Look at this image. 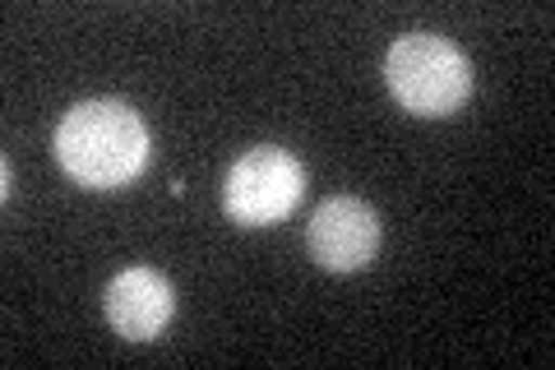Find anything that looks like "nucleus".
Segmentation results:
<instances>
[{
  "mask_svg": "<svg viewBox=\"0 0 555 370\" xmlns=\"http://www.w3.org/2000/svg\"><path fill=\"white\" fill-rule=\"evenodd\" d=\"M56 157L79 186L116 190L149 163V130L134 107L116 98H93L69 107L56 126Z\"/></svg>",
  "mask_w": 555,
  "mask_h": 370,
  "instance_id": "obj_1",
  "label": "nucleus"
},
{
  "mask_svg": "<svg viewBox=\"0 0 555 370\" xmlns=\"http://www.w3.org/2000/svg\"><path fill=\"white\" fill-rule=\"evenodd\" d=\"M389 93L416 116H449L473 93V61L440 33H408L385 56Z\"/></svg>",
  "mask_w": 555,
  "mask_h": 370,
  "instance_id": "obj_2",
  "label": "nucleus"
},
{
  "mask_svg": "<svg viewBox=\"0 0 555 370\" xmlns=\"http://www.w3.org/2000/svg\"><path fill=\"white\" fill-rule=\"evenodd\" d=\"M301 163L292 157L287 149H273V144H259L250 153H241L232 171H228V186H222V200H228V214L241 227H269L278 218H287L301 200Z\"/></svg>",
  "mask_w": 555,
  "mask_h": 370,
  "instance_id": "obj_3",
  "label": "nucleus"
},
{
  "mask_svg": "<svg viewBox=\"0 0 555 370\" xmlns=\"http://www.w3.org/2000/svg\"><path fill=\"white\" fill-rule=\"evenodd\" d=\"M306 245L328 273H357L366 269L379 251V218L371 204L352 195H334L315 208L306 227Z\"/></svg>",
  "mask_w": 555,
  "mask_h": 370,
  "instance_id": "obj_4",
  "label": "nucleus"
},
{
  "mask_svg": "<svg viewBox=\"0 0 555 370\" xmlns=\"http://www.w3.org/2000/svg\"><path fill=\"white\" fill-rule=\"evenodd\" d=\"M171 310H177V288L158 269H126L107 283V320L130 343L158 339Z\"/></svg>",
  "mask_w": 555,
  "mask_h": 370,
  "instance_id": "obj_5",
  "label": "nucleus"
}]
</instances>
